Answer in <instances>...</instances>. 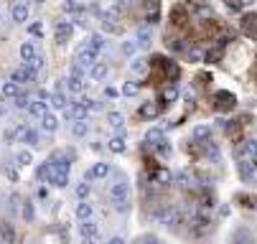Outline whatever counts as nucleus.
Here are the masks:
<instances>
[{"mask_svg":"<svg viewBox=\"0 0 257 244\" xmlns=\"http://www.w3.org/2000/svg\"><path fill=\"white\" fill-rule=\"evenodd\" d=\"M97 61H99V54H97V51H92L87 44L79 46V51H77V64H82V66L87 69V74H89V69H92Z\"/></svg>","mask_w":257,"mask_h":244,"instance_id":"1","label":"nucleus"},{"mask_svg":"<svg viewBox=\"0 0 257 244\" xmlns=\"http://www.w3.org/2000/svg\"><path fill=\"white\" fill-rule=\"evenodd\" d=\"M156 216H158V221H161V224H166V226H171V224H178V221H181L178 208H176V206H171V203H166L163 208H158Z\"/></svg>","mask_w":257,"mask_h":244,"instance_id":"2","label":"nucleus"},{"mask_svg":"<svg viewBox=\"0 0 257 244\" xmlns=\"http://www.w3.org/2000/svg\"><path fill=\"white\" fill-rule=\"evenodd\" d=\"M237 158L239 160H257V137H247V140H242V145L237 150Z\"/></svg>","mask_w":257,"mask_h":244,"instance_id":"3","label":"nucleus"},{"mask_svg":"<svg viewBox=\"0 0 257 244\" xmlns=\"http://www.w3.org/2000/svg\"><path fill=\"white\" fill-rule=\"evenodd\" d=\"M36 77H39V72H36V69H31V66H21V69H16V72L11 74L8 82H13V84H28V82H33Z\"/></svg>","mask_w":257,"mask_h":244,"instance_id":"4","label":"nucleus"},{"mask_svg":"<svg viewBox=\"0 0 257 244\" xmlns=\"http://www.w3.org/2000/svg\"><path fill=\"white\" fill-rule=\"evenodd\" d=\"M64 117L69 122H79V120H87V107L82 102H74V104H69V107L64 110Z\"/></svg>","mask_w":257,"mask_h":244,"instance_id":"5","label":"nucleus"},{"mask_svg":"<svg viewBox=\"0 0 257 244\" xmlns=\"http://www.w3.org/2000/svg\"><path fill=\"white\" fill-rule=\"evenodd\" d=\"M127 193H130V186H127L125 181H120V183H112V186H109V201H112V203L127 201Z\"/></svg>","mask_w":257,"mask_h":244,"instance_id":"6","label":"nucleus"},{"mask_svg":"<svg viewBox=\"0 0 257 244\" xmlns=\"http://www.w3.org/2000/svg\"><path fill=\"white\" fill-rule=\"evenodd\" d=\"M109 163H94L89 170H87V176H84V181H94V178H107L109 176Z\"/></svg>","mask_w":257,"mask_h":244,"instance_id":"7","label":"nucleus"},{"mask_svg":"<svg viewBox=\"0 0 257 244\" xmlns=\"http://www.w3.org/2000/svg\"><path fill=\"white\" fill-rule=\"evenodd\" d=\"M71 23L69 21H59L56 23V31H54V36H56V44H66L69 41V36H71Z\"/></svg>","mask_w":257,"mask_h":244,"instance_id":"8","label":"nucleus"},{"mask_svg":"<svg viewBox=\"0 0 257 244\" xmlns=\"http://www.w3.org/2000/svg\"><path fill=\"white\" fill-rule=\"evenodd\" d=\"M214 99H216V110H232L234 102H237L234 94H229V92H216Z\"/></svg>","mask_w":257,"mask_h":244,"instance_id":"9","label":"nucleus"},{"mask_svg":"<svg viewBox=\"0 0 257 244\" xmlns=\"http://www.w3.org/2000/svg\"><path fill=\"white\" fill-rule=\"evenodd\" d=\"M161 104L158 102H145L143 107H140V117H145V120H156L158 115H161Z\"/></svg>","mask_w":257,"mask_h":244,"instance_id":"10","label":"nucleus"},{"mask_svg":"<svg viewBox=\"0 0 257 244\" xmlns=\"http://www.w3.org/2000/svg\"><path fill=\"white\" fill-rule=\"evenodd\" d=\"M64 84H66V89H69L71 94H82L84 87H87V79H82V77H71V74H69V79H66Z\"/></svg>","mask_w":257,"mask_h":244,"instance_id":"11","label":"nucleus"},{"mask_svg":"<svg viewBox=\"0 0 257 244\" xmlns=\"http://www.w3.org/2000/svg\"><path fill=\"white\" fill-rule=\"evenodd\" d=\"M79 231H82V239H99V226H97L92 219H89V221H82Z\"/></svg>","mask_w":257,"mask_h":244,"instance_id":"12","label":"nucleus"},{"mask_svg":"<svg viewBox=\"0 0 257 244\" xmlns=\"http://www.w3.org/2000/svg\"><path fill=\"white\" fill-rule=\"evenodd\" d=\"M18 132H21V140L26 143V145H39V132H36L33 127H18Z\"/></svg>","mask_w":257,"mask_h":244,"instance_id":"13","label":"nucleus"},{"mask_svg":"<svg viewBox=\"0 0 257 244\" xmlns=\"http://www.w3.org/2000/svg\"><path fill=\"white\" fill-rule=\"evenodd\" d=\"M209 137H211V127L209 125H196L191 130V140L194 143H204V140H209Z\"/></svg>","mask_w":257,"mask_h":244,"instance_id":"14","label":"nucleus"},{"mask_svg":"<svg viewBox=\"0 0 257 244\" xmlns=\"http://www.w3.org/2000/svg\"><path fill=\"white\" fill-rule=\"evenodd\" d=\"M176 97H178V89H176L173 84H168V87L161 89V94H158V104L163 107V104H168V102H176Z\"/></svg>","mask_w":257,"mask_h":244,"instance_id":"15","label":"nucleus"},{"mask_svg":"<svg viewBox=\"0 0 257 244\" xmlns=\"http://www.w3.org/2000/svg\"><path fill=\"white\" fill-rule=\"evenodd\" d=\"M145 140H148V145H151V148H158V145L166 140V135H163V130H161V127H151V130H148V135H145Z\"/></svg>","mask_w":257,"mask_h":244,"instance_id":"16","label":"nucleus"},{"mask_svg":"<svg viewBox=\"0 0 257 244\" xmlns=\"http://www.w3.org/2000/svg\"><path fill=\"white\" fill-rule=\"evenodd\" d=\"M46 112H49V102L36 99V102H31V104H28V115H33V117H44Z\"/></svg>","mask_w":257,"mask_h":244,"instance_id":"17","label":"nucleus"},{"mask_svg":"<svg viewBox=\"0 0 257 244\" xmlns=\"http://www.w3.org/2000/svg\"><path fill=\"white\" fill-rule=\"evenodd\" d=\"M36 56H39V49H36L31 41H26V44H21V59L26 61V64H31Z\"/></svg>","mask_w":257,"mask_h":244,"instance_id":"18","label":"nucleus"},{"mask_svg":"<svg viewBox=\"0 0 257 244\" xmlns=\"http://www.w3.org/2000/svg\"><path fill=\"white\" fill-rule=\"evenodd\" d=\"M49 104H51L54 110H61V112H64V110L69 107V99H66V94H64V92H54V94H51V99H49Z\"/></svg>","mask_w":257,"mask_h":244,"instance_id":"19","label":"nucleus"},{"mask_svg":"<svg viewBox=\"0 0 257 244\" xmlns=\"http://www.w3.org/2000/svg\"><path fill=\"white\" fill-rule=\"evenodd\" d=\"M92 214H94V206H92L89 201H82V203H77V219H82V221H89V219H92Z\"/></svg>","mask_w":257,"mask_h":244,"instance_id":"20","label":"nucleus"},{"mask_svg":"<svg viewBox=\"0 0 257 244\" xmlns=\"http://www.w3.org/2000/svg\"><path fill=\"white\" fill-rule=\"evenodd\" d=\"M87 46H89L92 51L102 54V51H104V46H107V41H104L102 33H94V36H89V39H87Z\"/></svg>","mask_w":257,"mask_h":244,"instance_id":"21","label":"nucleus"},{"mask_svg":"<svg viewBox=\"0 0 257 244\" xmlns=\"http://www.w3.org/2000/svg\"><path fill=\"white\" fill-rule=\"evenodd\" d=\"M104 77H107V64L97 61V64L89 69V79H92V82H102Z\"/></svg>","mask_w":257,"mask_h":244,"instance_id":"22","label":"nucleus"},{"mask_svg":"<svg viewBox=\"0 0 257 244\" xmlns=\"http://www.w3.org/2000/svg\"><path fill=\"white\" fill-rule=\"evenodd\" d=\"M39 178H41L44 183H54V178H56V170L51 168V163H49V160L39 168Z\"/></svg>","mask_w":257,"mask_h":244,"instance_id":"23","label":"nucleus"},{"mask_svg":"<svg viewBox=\"0 0 257 244\" xmlns=\"http://www.w3.org/2000/svg\"><path fill=\"white\" fill-rule=\"evenodd\" d=\"M11 16H13L16 23H26V18H28V6H26V3H16L13 11H11Z\"/></svg>","mask_w":257,"mask_h":244,"instance_id":"24","label":"nucleus"},{"mask_svg":"<svg viewBox=\"0 0 257 244\" xmlns=\"http://www.w3.org/2000/svg\"><path fill=\"white\" fill-rule=\"evenodd\" d=\"M41 127H44L46 132H56V130H59V120H56V115L46 112V115L41 117Z\"/></svg>","mask_w":257,"mask_h":244,"instance_id":"25","label":"nucleus"},{"mask_svg":"<svg viewBox=\"0 0 257 244\" xmlns=\"http://www.w3.org/2000/svg\"><path fill=\"white\" fill-rule=\"evenodd\" d=\"M242 31L247 33V36H254L257 33V16H244L242 18Z\"/></svg>","mask_w":257,"mask_h":244,"instance_id":"26","label":"nucleus"},{"mask_svg":"<svg viewBox=\"0 0 257 244\" xmlns=\"http://www.w3.org/2000/svg\"><path fill=\"white\" fill-rule=\"evenodd\" d=\"M166 46H168V51H173V54H178V51H186V44H183L181 39H176V36H166Z\"/></svg>","mask_w":257,"mask_h":244,"instance_id":"27","label":"nucleus"},{"mask_svg":"<svg viewBox=\"0 0 257 244\" xmlns=\"http://www.w3.org/2000/svg\"><path fill=\"white\" fill-rule=\"evenodd\" d=\"M0 94H3L6 99H16V97L21 94V89H18V84H13V82H6L3 87H0Z\"/></svg>","mask_w":257,"mask_h":244,"instance_id":"28","label":"nucleus"},{"mask_svg":"<svg viewBox=\"0 0 257 244\" xmlns=\"http://www.w3.org/2000/svg\"><path fill=\"white\" fill-rule=\"evenodd\" d=\"M107 122H109V127H115V130H122L125 127V117H122V112H109L107 115Z\"/></svg>","mask_w":257,"mask_h":244,"instance_id":"29","label":"nucleus"},{"mask_svg":"<svg viewBox=\"0 0 257 244\" xmlns=\"http://www.w3.org/2000/svg\"><path fill=\"white\" fill-rule=\"evenodd\" d=\"M0 239H3L6 244H16V231H13V226H11L8 221L0 226Z\"/></svg>","mask_w":257,"mask_h":244,"instance_id":"30","label":"nucleus"},{"mask_svg":"<svg viewBox=\"0 0 257 244\" xmlns=\"http://www.w3.org/2000/svg\"><path fill=\"white\" fill-rule=\"evenodd\" d=\"M130 72H133L135 77L145 74V72H148V59H135V61L130 64Z\"/></svg>","mask_w":257,"mask_h":244,"instance_id":"31","label":"nucleus"},{"mask_svg":"<svg viewBox=\"0 0 257 244\" xmlns=\"http://www.w3.org/2000/svg\"><path fill=\"white\" fill-rule=\"evenodd\" d=\"M222 56H224V46H219V44H216L214 49H209V51H206V61H209V64L222 61Z\"/></svg>","mask_w":257,"mask_h":244,"instance_id":"32","label":"nucleus"},{"mask_svg":"<svg viewBox=\"0 0 257 244\" xmlns=\"http://www.w3.org/2000/svg\"><path fill=\"white\" fill-rule=\"evenodd\" d=\"M151 44V26H143L138 31V46H148Z\"/></svg>","mask_w":257,"mask_h":244,"instance_id":"33","label":"nucleus"},{"mask_svg":"<svg viewBox=\"0 0 257 244\" xmlns=\"http://www.w3.org/2000/svg\"><path fill=\"white\" fill-rule=\"evenodd\" d=\"M71 132H74V137H84V135L89 132V122H87V120H79V122H74Z\"/></svg>","mask_w":257,"mask_h":244,"instance_id":"34","label":"nucleus"},{"mask_svg":"<svg viewBox=\"0 0 257 244\" xmlns=\"http://www.w3.org/2000/svg\"><path fill=\"white\" fill-rule=\"evenodd\" d=\"M31 163H33V155H31V150H21V153L16 155V165L26 168V165H31Z\"/></svg>","mask_w":257,"mask_h":244,"instance_id":"35","label":"nucleus"},{"mask_svg":"<svg viewBox=\"0 0 257 244\" xmlns=\"http://www.w3.org/2000/svg\"><path fill=\"white\" fill-rule=\"evenodd\" d=\"M89 193H92V183H89V181L77 183V196H79L82 201H87V198H89Z\"/></svg>","mask_w":257,"mask_h":244,"instance_id":"36","label":"nucleus"},{"mask_svg":"<svg viewBox=\"0 0 257 244\" xmlns=\"http://www.w3.org/2000/svg\"><path fill=\"white\" fill-rule=\"evenodd\" d=\"M109 150H112V153H125V140H122L120 135L109 140Z\"/></svg>","mask_w":257,"mask_h":244,"instance_id":"37","label":"nucleus"},{"mask_svg":"<svg viewBox=\"0 0 257 244\" xmlns=\"http://www.w3.org/2000/svg\"><path fill=\"white\" fill-rule=\"evenodd\" d=\"M21 216H23L26 221H33L36 211H33V203H31V201H26V203H23V208H21Z\"/></svg>","mask_w":257,"mask_h":244,"instance_id":"38","label":"nucleus"},{"mask_svg":"<svg viewBox=\"0 0 257 244\" xmlns=\"http://www.w3.org/2000/svg\"><path fill=\"white\" fill-rule=\"evenodd\" d=\"M138 49H140L138 41H122V54H125V56H135Z\"/></svg>","mask_w":257,"mask_h":244,"instance_id":"39","label":"nucleus"},{"mask_svg":"<svg viewBox=\"0 0 257 244\" xmlns=\"http://www.w3.org/2000/svg\"><path fill=\"white\" fill-rule=\"evenodd\" d=\"M189 61L201 64V61H206V54H204L201 49H189Z\"/></svg>","mask_w":257,"mask_h":244,"instance_id":"40","label":"nucleus"},{"mask_svg":"<svg viewBox=\"0 0 257 244\" xmlns=\"http://www.w3.org/2000/svg\"><path fill=\"white\" fill-rule=\"evenodd\" d=\"M138 89H140V84H135V82H125L120 92H122L125 97H135V94H138Z\"/></svg>","mask_w":257,"mask_h":244,"instance_id":"41","label":"nucleus"},{"mask_svg":"<svg viewBox=\"0 0 257 244\" xmlns=\"http://www.w3.org/2000/svg\"><path fill=\"white\" fill-rule=\"evenodd\" d=\"M13 102H16V107H18V110H28V104H31L28 94H23V92H21V94H18V97H16Z\"/></svg>","mask_w":257,"mask_h":244,"instance_id":"42","label":"nucleus"},{"mask_svg":"<svg viewBox=\"0 0 257 244\" xmlns=\"http://www.w3.org/2000/svg\"><path fill=\"white\" fill-rule=\"evenodd\" d=\"M156 150H158V155H161V158H168V155H171V143H168V140H163Z\"/></svg>","mask_w":257,"mask_h":244,"instance_id":"43","label":"nucleus"},{"mask_svg":"<svg viewBox=\"0 0 257 244\" xmlns=\"http://www.w3.org/2000/svg\"><path fill=\"white\" fill-rule=\"evenodd\" d=\"M44 61H46V59H44V56L39 54V56H36V59H33L31 64H26V66H31V69H36V72H41V69H44Z\"/></svg>","mask_w":257,"mask_h":244,"instance_id":"44","label":"nucleus"},{"mask_svg":"<svg viewBox=\"0 0 257 244\" xmlns=\"http://www.w3.org/2000/svg\"><path fill=\"white\" fill-rule=\"evenodd\" d=\"M28 33H31V36H36V39H39L41 33H44V31H41V23H31V26H28Z\"/></svg>","mask_w":257,"mask_h":244,"instance_id":"45","label":"nucleus"},{"mask_svg":"<svg viewBox=\"0 0 257 244\" xmlns=\"http://www.w3.org/2000/svg\"><path fill=\"white\" fill-rule=\"evenodd\" d=\"M6 176H8L11 181H18V170H16V165H8V168H6Z\"/></svg>","mask_w":257,"mask_h":244,"instance_id":"46","label":"nucleus"},{"mask_svg":"<svg viewBox=\"0 0 257 244\" xmlns=\"http://www.w3.org/2000/svg\"><path fill=\"white\" fill-rule=\"evenodd\" d=\"M117 94H120V92H117L115 87H104V97H107V99H115Z\"/></svg>","mask_w":257,"mask_h":244,"instance_id":"47","label":"nucleus"},{"mask_svg":"<svg viewBox=\"0 0 257 244\" xmlns=\"http://www.w3.org/2000/svg\"><path fill=\"white\" fill-rule=\"evenodd\" d=\"M135 244H158V239H156V236H143V239H138Z\"/></svg>","mask_w":257,"mask_h":244,"instance_id":"48","label":"nucleus"},{"mask_svg":"<svg viewBox=\"0 0 257 244\" xmlns=\"http://www.w3.org/2000/svg\"><path fill=\"white\" fill-rule=\"evenodd\" d=\"M39 99H41V102H46V99H51V94H49V89H39Z\"/></svg>","mask_w":257,"mask_h":244,"instance_id":"49","label":"nucleus"},{"mask_svg":"<svg viewBox=\"0 0 257 244\" xmlns=\"http://www.w3.org/2000/svg\"><path fill=\"white\" fill-rule=\"evenodd\" d=\"M107 244H125V239H122V236H109Z\"/></svg>","mask_w":257,"mask_h":244,"instance_id":"50","label":"nucleus"},{"mask_svg":"<svg viewBox=\"0 0 257 244\" xmlns=\"http://www.w3.org/2000/svg\"><path fill=\"white\" fill-rule=\"evenodd\" d=\"M158 3H161V0H145V6L153 8V11H158Z\"/></svg>","mask_w":257,"mask_h":244,"instance_id":"51","label":"nucleus"},{"mask_svg":"<svg viewBox=\"0 0 257 244\" xmlns=\"http://www.w3.org/2000/svg\"><path fill=\"white\" fill-rule=\"evenodd\" d=\"M13 137H16V130H6V140H8V143L13 140Z\"/></svg>","mask_w":257,"mask_h":244,"instance_id":"52","label":"nucleus"},{"mask_svg":"<svg viewBox=\"0 0 257 244\" xmlns=\"http://www.w3.org/2000/svg\"><path fill=\"white\" fill-rule=\"evenodd\" d=\"M82 244H97V239H82Z\"/></svg>","mask_w":257,"mask_h":244,"instance_id":"53","label":"nucleus"},{"mask_svg":"<svg viewBox=\"0 0 257 244\" xmlns=\"http://www.w3.org/2000/svg\"><path fill=\"white\" fill-rule=\"evenodd\" d=\"M0 115H3V102H0Z\"/></svg>","mask_w":257,"mask_h":244,"instance_id":"54","label":"nucleus"},{"mask_svg":"<svg viewBox=\"0 0 257 244\" xmlns=\"http://www.w3.org/2000/svg\"><path fill=\"white\" fill-rule=\"evenodd\" d=\"M254 66H257V64H254Z\"/></svg>","mask_w":257,"mask_h":244,"instance_id":"55","label":"nucleus"}]
</instances>
